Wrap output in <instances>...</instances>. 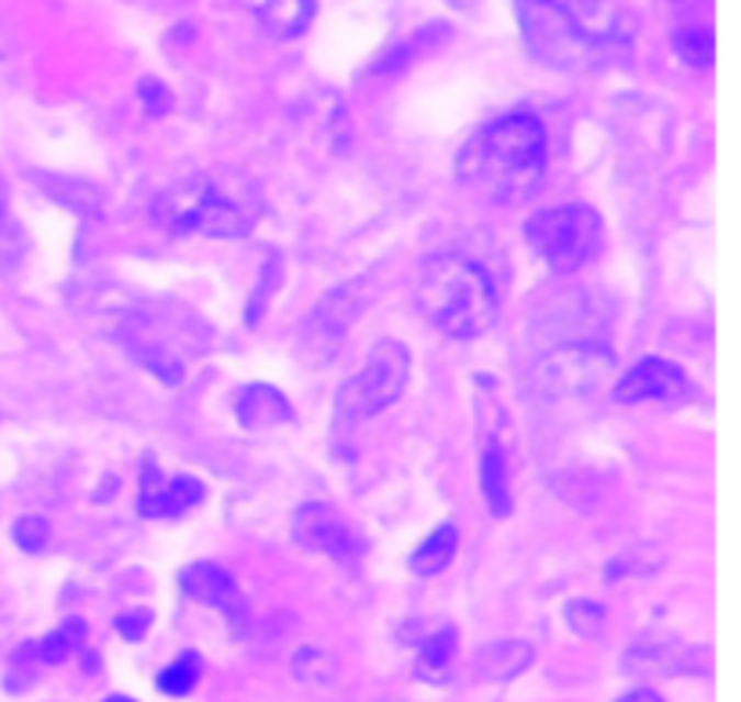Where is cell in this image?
<instances>
[{"mask_svg":"<svg viewBox=\"0 0 741 702\" xmlns=\"http://www.w3.org/2000/svg\"><path fill=\"white\" fill-rule=\"evenodd\" d=\"M547 127L536 113H506L485 123L456 159V178L467 192L489 203H517L536 189L547 170Z\"/></svg>","mask_w":741,"mask_h":702,"instance_id":"6da1fadb","label":"cell"},{"mask_svg":"<svg viewBox=\"0 0 741 702\" xmlns=\"http://www.w3.org/2000/svg\"><path fill=\"white\" fill-rule=\"evenodd\" d=\"M416 308L452 341H478L499 323V279L471 246H445L416 272Z\"/></svg>","mask_w":741,"mask_h":702,"instance_id":"7a4b0ae2","label":"cell"},{"mask_svg":"<svg viewBox=\"0 0 741 702\" xmlns=\"http://www.w3.org/2000/svg\"><path fill=\"white\" fill-rule=\"evenodd\" d=\"M261 211L265 203L257 185L232 170H221V175H200L159 192L153 221L170 236L239 239L257 229Z\"/></svg>","mask_w":741,"mask_h":702,"instance_id":"3957f363","label":"cell"},{"mask_svg":"<svg viewBox=\"0 0 741 702\" xmlns=\"http://www.w3.org/2000/svg\"><path fill=\"white\" fill-rule=\"evenodd\" d=\"M611 348L604 344V334L597 330V319L579 315L561 308L547 326L536 330L532 369L536 385L550 395H583L611 377Z\"/></svg>","mask_w":741,"mask_h":702,"instance_id":"277c9868","label":"cell"},{"mask_svg":"<svg viewBox=\"0 0 741 702\" xmlns=\"http://www.w3.org/2000/svg\"><path fill=\"white\" fill-rule=\"evenodd\" d=\"M532 52L550 66H586L615 30L608 0H517Z\"/></svg>","mask_w":741,"mask_h":702,"instance_id":"5b68a950","label":"cell"},{"mask_svg":"<svg viewBox=\"0 0 741 702\" xmlns=\"http://www.w3.org/2000/svg\"><path fill=\"white\" fill-rule=\"evenodd\" d=\"M120 341L142 366L156 377L178 380L184 377L200 355L210 348L206 326L178 304H138L116 323Z\"/></svg>","mask_w":741,"mask_h":702,"instance_id":"8992f818","label":"cell"},{"mask_svg":"<svg viewBox=\"0 0 741 702\" xmlns=\"http://www.w3.org/2000/svg\"><path fill=\"white\" fill-rule=\"evenodd\" d=\"M525 239L553 272H575L600 254L604 221L586 203H561L528 218Z\"/></svg>","mask_w":741,"mask_h":702,"instance_id":"52a82bcc","label":"cell"},{"mask_svg":"<svg viewBox=\"0 0 741 702\" xmlns=\"http://www.w3.org/2000/svg\"><path fill=\"white\" fill-rule=\"evenodd\" d=\"M413 374V355L402 341H377L366 352L362 366L344 380V388L337 391V413L348 421H362V416L384 413L388 405L402 399L405 385Z\"/></svg>","mask_w":741,"mask_h":702,"instance_id":"ba28073f","label":"cell"},{"mask_svg":"<svg viewBox=\"0 0 741 702\" xmlns=\"http://www.w3.org/2000/svg\"><path fill=\"white\" fill-rule=\"evenodd\" d=\"M615 399L626 405L640 402H687L695 399V380L670 359H644L615 385Z\"/></svg>","mask_w":741,"mask_h":702,"instance_id":"9c48e42d","label":"cell"},{"mask_svg":"<svg viewBox=\"0 0 741 702\" xmlns=\"http://www.w3.org/2000/svg\"><path fill=\"white\" fill-rule=\"evenodd\" d=\"M206 489L192 475H167L156 464H145L138 511L145 519H178V514L200 508Z\"/></svg>","mask_w":741,"mask_h":702,"instance_id":"30bf717a","label":"cell"},{"mask_svg":"<svg viewBox=\"0 0 741 702\" xmlns=\"http://www.w3.org/2000/svg\"><path fill=\"white\" fill-rule=\"evenodd\" d=\"M293 539L307 550L326 554L333 561H351L358 554V539L344 519H337V511H329L326 503H304L301 511L293 514Z\"/></svg>","mask_w":741,"mask_h":702,"instance_id":"8fae6325","label":"cell"},{"mask_svg":"<svg viewBox=\"0 0 741 702\" xmlns=\"http://www.w3.org/2000/svg\"><path fill=\"white\" fill-rule=\"evenodd\" d=\"M178 583H181L184 598L203 601V605L225 612L232 620H243V609H246L243 594H239L236 580H232V572H225L221 565H210V561L189 565V569H181Z\"/></svg>","mask_w":741,"mask_h":702,"instance_id":"7c38bea8","label":"cell"},{"mask_svg":"<svg viewBox=\"0 0 741 702\" xmlns=\"http://www.w3.org/2000/svg\"><path fill=\"white\" fill-rule=\"evenodd\" d=\"M236 416L243 427L254 431H276V427H290L293 424V405L282 395L279 388L271 385H246L236 395Z\"/></svg>","mask_w":741,"mask_h":702,"instance_id":"4fadbf2b","label":"cell"},{"mask_svg":"<svg viewBox=\"0 0 741 702\" xmlns=\"http://www.w3.org/2000/svg\"><path fill=\"white\" fill-rule=\"evenodd\" d=\"M239 4L279 41L301 36L315 19V0H239Z\"/></svg>","mask_w":741,"mask_h":702,"instance_id":"5bb4252c","label":"cell"},{"mask_svg":"<svg viewBox=\"0 0 741 702\" xmlns=\"http://www.w3.org/2000/svg\"><path fill=\"white\" fill-rule=\"evenodd\" d=\"M532 659H536L532 645H525V642H496V645H489L485 651H478L474 673H478V681L503 684V681L521 677L528 667H532Z\"/></svg>","mask_w":741,"mask_h":702,"instance_id":"9a60e30c","label":"cell"},{"mask_svg":"<svg viewBox=\"0 0 741 702\" xmlns=\"http://www.w3.org/2000/svg\"><path fill=\"white\" fill-rule=\"evenodd\" d=\"M456 550H460V528L456 525H438L424 544L413 554V572L416 576H441L452 565Z\"/></svg>","mask_w":741,"mask_h":702,"instance_id":"2e32d148","label":"cell"},{"mask_svg":"<svg viewBox=\"0 0 741 702\" xmlns=\"http://www.w3.org/2000/svg\"><path fill=\"white\" fill-rule=\"evenodd\" d=\"M83 637H88V623L83 620H66L52 631L47 637H41L36 645H30V656L41 662V667H58V662H66L72 651H80Z\"/></svg>","mask_w":741,"mask_h":702,"instance_id":"e0dca14e","label":"cell"},{"mask_svg":"<svg viewBox=\"0 0 741 702\" xmlns=\"http://www.w3.org/2000/svg\"><path fill=\"white\" fill-rule=\"evenodd\" d=\"M481 492H485L492 514H503L510 511V475H506V460L496 446L485 449V457H481Z\"/></svg>","mask_w":741,"mask_h":702,"instance_id":"ac0fdd59","label":"cell"},{"mask_svg":"<svg viewBox=\"0 0 741 702\" xmlns=\"http://www.w3.org/2000/svg\"><path fill=\"white\" fill-rule=\"evenodd\" d=\"M44 192H52L55 200H61V203L69 207V211H77V214H91V211H98V207H102V196H98V189H94V185H88V181L47 178L44 181Z\"/></svg>","mask_w":741,"mask_h":702,"instance_id":"d6986e66","label":"cell"},{"mask_svg":"<svg viewBox=\"0 0 741 702\" xmlns=\"http://www.w3.org/2000/svg\"><path fill=\"white\" fill-rule=\"evenodd\" d=\"M195 681H200V659H195V656H181V659L170 662L167 670H159L156 688H159V692H164V695L181 699V695H189V692H192Z\"/></svg>","mask_w":741,"mask_h":702,"instance_id":"ffe728a7","label":"cell"},{"mask_svg":"<svg viewBox=\"0 0 741 702\" xmlns=\"http://www.w3.org/2000/svg\"><path fill=\"white\" fill-rule=\"evenodd\" d=\"M676 52L687 62V66L695 69H709L712 58H716V47H712V36L706 30H684L676 33Z\"/></svg>","mask_w":741,"mask_h":702,"instance_id":"44dd1931","label":"cell"},{"mask_svg":"<svg viewBox=\"0 0 741 702\" xmlns=\"http://www.w3.org/2000/svg\"><path fill=\"white\" fill-rule=\"evenodd\" d=\"M452 651H456V631L452 626H441L435 637H427L424 642V651H419V670L441 673L445 667H449Z\"/></svg>","mask_w":741,"mask_h":702,"instance_id":"7402d4cb","label":"cell"},{"mask_svg":"<svg viewBox=\"0 0 741 702\" xmlns=\"http://www.w3.org/2000/svg\"><path fill=\"white\" fill-rule=\"evenodd\" d=\"M564 620L579 637H593L604 623V609L597 601H572V605L564 609Z\"/></svg>","mask_w":741,"mask_h":702,"instance_id":"603a6c76","label":"cell"},{"mask_svg":"<svg viewBox=\"0 0 741 702\" xmlns=\"http://www.w3.org/2000/svg\"><path fill=\"white\" fill-rule=\"evenodd\" d=\"M15 544L30 554H41L44 544H47V525L41 519H22L15 525Z\"/></svg>","mask_w":741,"mask_h":702,"instance_id":"cb8c5ba5","label":"cell"},{"mask_svg":"<svg viewBox=\"0 0 741 702\" xmlns=\"http://www.w3.org/2000/svg\"><path fill=\"white\" fill-rule=\"evenodd\" d=\"M148 626H153V612L148 609H138V612H123L116 620V631L127 637V642H142L148 634Z\"/></svg>","mask_w":741,"mask_h":702,"instance_id":"d4e9b609","label":"cell"},{"mask_svg":"<svg viewBox=\"0 0 741 702\" xmlns=\"http://www.w3.org/2000/svg\"><path fill=\"white\" fill-rule=\"evenodd\" d=\"M142 98H145V105H148V113H159V109L167 105V88L159 80H145L142 83Z\"/></svg>","mask_w":741,"mask_h":702,"instance_id":"484cf974","label":"cell"},{"mask_svg":"<svg viewBox=\"0 0 741 702\" xmlns=\"http://www.w3.org/2000/svg\"><path fill=\"white\" fill-rule=\"evenodd\" d=\"M615 702H665L659 692H651V688H637V692H626V695H619Z\"/></svg>","mask_w":741,"mask_h":702,"instance_id":"4316f807","label":"cell"},{"mask_svg":"<svg viewBox=\"0 0 741 702\" xmlns=\"http://www.w3.org/2000/svg\"><path fill=\"white\" fill-rule=\"evenodd\" d=\"M4 214H8V196H4V185H0V225H4Z\"/></svg>","mask_w":741,"mask_h":702,"instance_id":"83f0119b","label":"cell"},{"mask_svg":"<svg viewBox=\"0 0 741 702\" xmlns=\"http://www.w3.org/2000/svg\"><path fill=\"white\" fill-rule=\"evenodd\" d=\"M102 702H138V699H131V695H109V699H102Z\"/></svg>","mask_w":741,"mask_h":702,"instance_id":"f1b7e54d","label":"cell"}]
</instances>
